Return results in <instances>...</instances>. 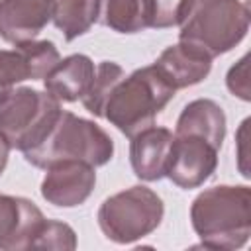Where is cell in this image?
Here are the masks:
<instances>
[{"label":"cell","instance_id":"cell-1","mask_svg":"<svg viewBox=\"0 0 251 251\" xmlns=\"http://www.w3.org/2000/svg\"><path fill=\"white\" fill-rule=\"evenodd\" d=\"M192 229L208 249H241L251 235V188L218 184L202 190L190 206Z\"/></svg>","mask_w":251,"mask_h":251},{"label":"cell","instance_id":"cell-2","mask_svg":"<svg viewBox=\"0 0 251 251\" xmlns=\"http://www.w3.org/2000/svg\"><path fill=\"white\" fill-rule=\"evenodd\" d=\"M24 157L37 169L61 161H82L96 169L114 157V141L92 120L61 110L41 141L24 151Z\"/></svg>","mask_w":251,"mask_h":251},{"label":"cell","instance_id":"cell-3","mask_svg":"<svg viewBox=\"0 0 251 251\" xmlns=\"http://www.w3.org/2000/svg\"><path fill=\"white\" fill-rule=\"evenodd\" d=\"M249 20V6L241 0H188L178 41L216 59L245 39Z\"/></svg>","mask_w":251,"mask_h":251},{"label":"cell","instance_id":"cell-4","mask_svg":"<svg viewBox=\"0 0 251 251\" xmlns=\"http://www.w3.org/2000/svg\"><path fill=\"white\" fill-rule=\"evenodd\" d=\"M175 88L149 65L124 76L112 90L104 106V116L124 135L133 137L137 131L153 126L155 118L173 100Z\"/></svg>","mask_w":251,"mask_h":251},{"label":"cell","instance_id":"cell-5","mask_svg":"<svg viewBox=\"0 0 251 251\" xmlns=\"http://www.w3.org/2000/svg\"><path fill=\"white\" fill-rule=\"evenodd\" d=\"M165 216L161 196L149 186L135 184L108 196L98 208L102 233L120 245L135 243L153 233Z\"/></svg>","mask_w":251,"mask_h":251},{"label":"cell","instance_id":"cell-6","mask_svg":"<svg viewBox=\"0 0 251 251\" xmlns=\"http://www.w3.org/2000/svg\"><path fill=\"white\" fill-rule=\"evenodd\" d=\"M61 110V102L47 90L12 88L0 100V133L12 149L24 153L41 141Z\"/></svg>","mask_w":251,"mask_h":251},{"label":"cell","instance_id":"cell-7","mask_svg":"<svg viewBox=\"0 0 251 251\" xmlns=\"http://www.w3.org/2000/svg\"><path fill=\"white\" fill-rule=\"evenodd\" d=\"M218 147L198 135H175L165 176L180 188L202 186L218 167Z\"/></svg>","mask_w":251,"mask_h":251},{"label":"cell","instance_id":"cell-8","mask_svg":"<svg viewBox=\"0 0 251 251\" xmlns=\"http://www.w3.org/2000/svg\"><path fill=\"white\" fill-rule=\"evenodd\" d=\"M41 196L57 208H75L88 200L96 184L94 167L82 161H61L45 169Z\"/></svg>","mask_w":251,"mask_h":251},{"label":"cell","instance_id":"cell-9","mask_svg":"<svg viewBox=\"0 0 251 251\" xmlns=\"http://www.w3.org/2000/svg\"><path fill=\"white\" fill-rule=\"evenodd\" d=\"M57 0H0V37L12 45L35 39L53 20Z\"/></svg>","mask_w":251,"mask_h":251},{"label":"cell","instance_id":"cell-10","mask_svg":"<svg viewBox=\"0 0 251 251\" xmlns=\"http://www.w3.org/2000/svg\"><path fill=\"white\" fill-rule=\"evenodd\" d=\"M43 220V212L31 200L0 194V251L29 249Z\"/></svg>","mask_w":251,"mask_h":251},{"label":"cell","instance_id":"cell-11","mask_svg":"<svg viewBox=\"0 0 251 251\" xmlns=\"http://www.w3.org/2000/svg\"><path fill=\"white\" fill-rule=\"evenodd\" d=\"M129 163L137 178L155 182L165 176L175 133L161 126H149L129 137Z\"/></svg>","mask_w":251,"mask_h":251},{"label":"cell","instance_id":"cell-12","mask_svg":"<svg viewBox=\"0 0 251 251\" xmlns=\"http://www.w3.org/2000/svg\"><path fill=\"white\" fill-rule=\"evenodd\" d=\"M153 67L175 90H180L202 82L212 71V59L202 51L178 41L167 47Z\"/></svg>","mask_w":251,"mask_h":251},{"label":"cell","instance_id":"cell-13","mask_svg":"<svg viewBox=\"0 0 251 251\" xmlns=\"http://www.w3.org/2000/svg\"><path fill=\"white\" fill-rule=\"evenodd\" d=\"M94 63L84 53H73L61 59L43 78L45 90L59 102H76L88 90L94 78Z\"/></svg>","mask_w":251,"mask_h":251},{"label":"cell","instance_id":"cell-14","mask_svg":"<svg viewBox=\"0 0 251 251\" xmlns=\"http://www.w3.org/2000/svg\"><path fill=\"white\" fill-rule=\"evenodd\" d=\"M175 135H198L220 149L226 139V114L222 106L210 98L188 102L176 120Z\"/></svg>","mask_w":251,"mask_h":251},{"label":"cell","instance_id":"cell-15","mask_svg":"<svg viewBox=\"0 0 251 251\" xmlns=\"http://www.w3.org/2000/svg\"><path fill=\"white\" fill-rule=\"evenodd\" d=\"M98 22L118 33H137L147 25V0H96Z\"/></svg>","mask_w":251,"mask_h":251},{"label":"cell","instance_id":"cell-16","mask_svg":"<svg viewBox=\"0 0 251 251\" xmlns=\"http://www.w3.org/2000/svg\"><path fill=\"white\" fill-rule=\"evenodd\" d=\"M98 22L96 0H57L53 10V24L67 41L86 33Z\"/></svg>","mask_w":251,"mask_h":251},{"label":"cell","instance_id":"cell-17","mask_svg":"<svg viewBox=\"0 0 251 251\" xmlns=\"http://www.w3.org/2000/svg\"><path fill=\"white\" fill-rule=\"evenodd\" d=\"M126 76L124 69L114 63V61H102L98 67H96V73H94V78L88 86V90L84 92V96L80 98L82 100V106L96 118H102L104 116V106H106V100L110 98L114 86Z\"/></svg>","mask_w":251,"mask_h":251},{"label":"cell","instance_id":"cell-18","mask_svg":"<svg viewBox=\"0 0 251 251\" xmlns=\"http://www.w3.org/2000/svg\"><path fill=\"white\" fill-rule=\"evenodd\" d=\"M24 80H37V73L24 47L0 49V100Z\"/></svg>","mask_w":251,"mask_h":251},{"label":"cell","instance_id":"cell-19","mask_svg":"<svg viewBox=\"0 0 251 251\" xmlns=\"http://www.w3.org/2000/svg\"><path fill=\"white\" fill-rule=\"evenodd\" d=\"M29 249H63L73 251L76 249V233L75 229L57 220H43L37 233L33 235Z\"/></svg>","mask_w":251,"mask_h":251},{"label":"cell","instance_id":"cell-20","mask_svg":"<svg viewBox=\"0 0 251 251\" xmlns=\"http://www.w3.org/2000/svg\"><path fill=\"white\" fill-rule=\"evenodd\" d=\"M188 0H147V25L167 29L180 24Z\"/></svg>","mask_w":251,"mask_h":251},{"label":"cell","instance_id":"cell-21","mask_svg":"<svg viewBox=\"0 0 251 251\" xmlns=\"http://www.w3.org/2000/svg\"><path fill=\"white\" fill-rule=\"evenodd\" d=\"M226 84L227 90L241 98L243 102L251 100V90H249V55H243L226 75Z\"/></svg>","mask_w":251,"mask_h":251},{"label":"cell","instance_id":"cell-22","mask_svg":"<svg viewBox=\"0 0 251 251\" xmlns=\"http://www.w3.org/2000/svg\"><path fill=\"white\" fill-rule=\"evenodd\" d=\"M247 126H249V118L247 120H243V124H241V127H239V135H237V145H239V171H241V175L243 176H247L249 178V173H247V165H245V159H247V155L243 153V145H245V133H247Z\"/></svg>","mask_w":251,"mask_h":251},{"label":"cell","instance_id":"cell-23","mask_svg":"<svg viewBox=\"0 0 251 251\" xmlns=\"http://www.w3.org/2000/svg\"><path fill=\"white\" fill-rule=\"evenodd\" d=\"M10 145H8V141L4 139V135L0 133V175L4 173V169H6V165H8V157H10Z\"/></svg>","mask_w":251,"mask_h":251}]
</instances>
